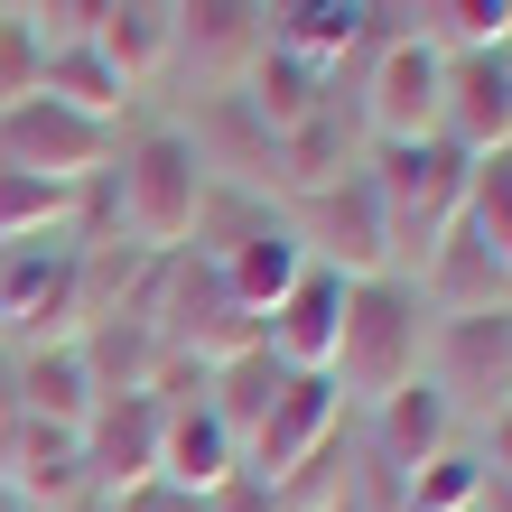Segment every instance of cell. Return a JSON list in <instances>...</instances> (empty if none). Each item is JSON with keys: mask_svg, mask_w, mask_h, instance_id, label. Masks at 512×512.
Returning <instances> with one entry per match:
<instances>
[{"mask_svg": "<svg viewBox=\"0 0 512 512\" xmlns=\"http://www.w3.org/2000/svg\"><path fill=\"white\" fill-rule=\"evenodd\" d=\"M419 364H429V298H419L401 270L391 280H354L345 289V326H336V391L345 401L382 410L401 382H419Z\"/></svg>", "mask_w": 512, "mask_h": 512, "instance_id": "obj_1", "label": "cell"}, {"mask_svg": "<svg viewBox=\"0 0 512 512\" xmlns=\"http://www.w3.org/2000/svg\"><path fill=\"white\" fill-rule=\"evenodd\" d=\"M112 187H122V243L149 252V261L187 252V233L205 224V205H215V177H205L187 131L122 140V149H112Z\"/></svg>", "mask_w": 512, "mask_h": 512, "instance_id": "obj_2", "label": "cell"}, {"mask_svg": "<svg viewBox=\"0 0 512 512\" xmlns=\"http://www.w3.org/2000/svg\"><path fill=\"white\" fill-rule=\"evenodd\" d=\"M466 177L475 159H457L447 140H410V149H373V196L391 215V261H429L466 215Z\"/></svg>", "mask_w": 512, "mask_h": 512, "instance_id": "obj_3", "label": "cell"}, {"mask_svg": "<svg viewBox=\"0 0 512 512\" xmlns=\"http://www.w3.org/2000/svg\"><path fill=\"white\" fill-rule=\"evenodd\" d=\"M289 224H298V243H308L317 270H336V280H391V215H382V196H373V168H345L336 187H317V196H289Z\"/></svg>", "mask_w": 512, "mask_h": 512, "instance_id": "obj_4", "label": "cell"}, {"mask_svg": "<svg viewBox=\"0 0 512 512\" xmlns=\"http://www.w3.org/2000/svg\"><path fill=\"white\" fill-rule=\"evenodd\" d=\"M112 149H122V131L94 122V112H75V103H56V94H28V103L0 112V168L56 177V187L112 177Z\"/></svg>", "mask_w": 512, "mask_h": 512, "instance_id": "obj_5", "label": "cell"}, {"mask_svg": "<svg viewBox=\"0 0 512 512\" xmlns=\"http://www.w3.org/2000/svg\"><path fill=\"white\" fill-rule=\"evenodd\" d=\"M336 419H345L336 373H289V391L261 410V429L243 438V475H252V485H270V494L308 485V466H326V438H336Z\"/></svg>", "mask_w": 512, "mask_h": 512, "instance_id": "obj_6", "label": "cell"}, {"mask_svg": "<svg viewBox=\"0 0 512 512\" xmlns=\"http://www.w3.org/2000/svg\"><path fill=\"white\" fill-rule=\"evenodd\" d=\"M429 382L447 391V410H512V308L429 317Z\"/></svg>", "mask_w": 512, "mask_h": 512, "instance_id": "obj_7", "label": "cell"}, {"mask_svg": "<svg viewBox=\"0 0 512 512\" xmlns=\"http://www.w3.org/2000/svg\"><path fill=\"white\" fill-rule=\"evenodd\" d=\"M438 140L457 149V159H494V149H512V66H503V47H447Z\"/></svg>", "mask_w": 512, "mask_h": 512, "instance_id": "obj_8", "label": "cell"}, {"mask_svg": "<svg viewBox=\"0 0 512 512\" xmlns=\"http://www.w3.org/2000/svg\"><path fill=\"white\" fill-rule=\"evenodd\" d=\"M438 84H447V47L429 38H391L373 56V94H364V131L382 149H410V140H438Z\"/></svg>", "mask_w": 512, "mask_h": 512, "instance_id": "obj_9", "label": "cell"}, {"mask_svg": "<svg viewBox=\"0 0 512 512\" xmlns=\"http://www.w3.org/2000/svg\"><path fill=\"white\" fill-rule=\"evenodd\" d=\"M205 261L224 270V289H233V308H243V317H270V308H280V298L317 270L308 243H298V224L280 215V205H270V215H243L233 243H205Z\"/></svg>", "mask_w": 512, "mask_h": 512, "instance_id": "obj_10", "label": "cell"}, {"mask_svg": "<svg viewBox=\"0 0 512 512\" xmlns=\"http://www.w3.org/2000/svg\"><path fill=\"white\" fill-rule=\"evenodd\" d=\"M159 401L149 391H112V401H94V419H84V475H94V494H131L159 475Z\"/></svg>", "mask_w": 512, "mask_h": 512, "instance_id": "obj_11", "label": "cell"}, {"mask_svg": "<svg viewBox=\"0 0 512 512\" xmlns=\"http://www.w3.org/2000/svg\"><path fill=\"white\" fill-rule=\"evenodd\" d=\"M270 47V10L261 0H177V56H196V75L215 84H243L252 56Z\"/></svg>", "mask_w": 512, "mask_h": 512, "instance_id": "obj_12", "label": "cell"}, {"mask_svg": "<svg viewBox=\"0 0 512 512\" xmlns=\"http://www.w3.org/2000/svg\"><path fill=\"white\" fill-rule=\"evenodd\" d=\"M0 494H10L19 512H28V503H75V494H94V475H84V429L19 419V429L0 438Z\"/></svg>", "mask_w": 512, "mask_h": 512, "instance_id": "obj_13", "label": "cell"}, {"mask_svg": "<svg viewBox=\"0 0 512 512\" xmlns=\"http://www.w3.org/2000/svg\"><path fill=\"white\" fill-rule=\"evenodd\" d=\"M336 326H345V280L336 270H308V280L261 317V345L280 354L289 373H326L336 364Z\"/></svg>", "mask_w": 512, "mask_h": 512, "instance_id": "obj_14", "label": "cell"}, {"mask_svg": "<svg viewBox=\"0 0 512 512\" xmlns=\"http://www.w3.org/2000/svg\"><path fill=\"white\" fill-rule=\"evenodd\" d=\"M233 475H243V438H233L205 401H177V410L159 419V485L215 494V485H233Z\"/></svg>", "mask_w": 512, "mask_h": 512, "instance_id": "obj_15", "label": "cell"}, {"mask_svg": "<svg viewBox=\"0 0 512 512\" xmlns=\"http://www.w3.org/2000/svg\"><path fill=\"white\" fill-rule=\"evenodd\" d=\"M419 298H429V317H475V308H512V270L475 243V233L457 224L447 243L419 261V280H410Z\"/></svg>", "mask_w": 512, "mask_h": 512, "instance_id": "obj_16", "label": "cell"}, {"mask_svg": "<svg viewBox=\"0 0 512 512\" xmlns=\"http://www.w3.org/2000/svg\"><path fill=\"white\" fill-rule=\"evenodd\" d=\"M94 373H84V345L56 336V345H28L19 354V419H47V429H84L94 419Z\"/></svg>", "mask_w": 512, "mask_h": 512, "instance_id": "obj_17", "label": "cell"}, {"mask_svg": "<svg viewBox=\"0 0 512 512\" xmlns=\"http://www.w3.org/2000/svg\"><path fill=\"white\" fill-rule=\"evenodd\" d=\"M457 438V410H447V391L419 373V382H401L382 401V438H373V466H391V475H419L438 457V447Z\"/></svg>", "mask_w": 512, "mask_h": 512, "instance_id": "obj_18", "label": "cell"}, {"mask_svg": "<svg viewBox=\"0 0 512 512\" xmlns=\"http://www.w3.org/2000/svg\"><path fill=\"white\" fill-rule=\"evenodd\" d=\"M233 94L252 103V122H261L270 140L298 131V122H317V112H336V103H326V66H308V56H289V47H261L252 75L233 84Z\"/></svg>", "mask_w": 512, "mask_h": 512, "instance_id": "obj_19", "label": "cell"}, {"mask_svg": "<svg viewBox=\"0 0 512 512\" xmlns=\"http://www.w3.org/2000/svg\"><path fill=\"white\" fill-rule=\"evenodd\" d=\"M364 10L373 0H270V47H289V56L336 75V56L364 38Z\"/></svg>", "mask_w": 512, "mask_h": 512, "instance_id": "obj_20", "label": "cell"}, {"mask_svg": "<svg viewBox=\"0 0 512 512\" xmlns=\"http://www.w3.org/2000/svg\"><path fill=\"white\" fill-rule=\"evenodd\" d=\"M38 94H56V103H75V112H94V122H112L140 84L112 66L94 38H84V47H47V56H38Z\"/></svg>", "mask_w": 512, "mask_h": 512, "instance_id": "obj_21", "label": "cell"}, {"mask_svg": "<svg viewBox=\"0 0 512 512\" xmlns=\"http://www.w3.org/2000/svg\"><path fill=\"white\" fill-rule=\"evenodd\" d=\"M94 47H103L131 84H149V75H159L168 56H177V0H112Z\"/></svg>", "mask_w": 512, "mask_h": 512, "instance_id": "obj_22", "label": "cell"}, {"mask_svg": "<svg viewBox=\"0 0 512 512\" xmlns=\"http://www.w3.org/2000/svg\"><path fill=\"white\" fill-rule=\"evenodd\" d=\"M280 391H289V364H280L270 345H243L233 364H215V373H205V410H215L233 438H252V429H261V410L280 401Z\"/></svg>", "mask_w": 512, "mask_h": 512, "instance_id": "obj_23", "label": "cell"}, {"mask_svg": "<svg viewBox=\"0 0 512 512\" xmlns=\"http://www.w3.org/2000/svg\"><path fill=\"white\" fill-rule=\"evenodd\" d=\"M75 205H84V187L0 168V252H10V243H38V233H75Z\"/></svg>", "mask_w": 512, "mask_h": 512, "instance_id": "obj_24", "label": "cell"}, {"mask_svg": "<svg viewBox=\"0 0 512 512\" xmlns=\"http://www.w3.org/2000/svg\"><path fill=\"white\" fill-rule=\"evenodd\" d=\"M485 485H494V457H475V447H438V457L410 475V512H475Z\"/></svg>", "mask_w": 512, "mask_h": 512, "instance_id": "obj_25", "label": "cell"}, {"mask_svg": "<svg viewBox=\"0 0 512 512\" xmlns=\"http://www.w3.org/2000/svg\"><path fill=\"white\" fill-rule=\"evenodd\" d=\"M475 243H485L503 270H512V149H494V159H475L466 177V215H457Z\"/></svg>", "mask_w": 512, "mask_h": 512, "instance_id": "obj_26", "label": "cell"}, {"mask_svg": "<svg viewBox=\"0 0 512 512\" xmlns=\"http://www.w3.org/2000/svg\"><path fill=\"white\" fill-rule=\"evenodd\" d=\"M103 10L112 0H19V19H28V38L47 47H84V38H103Z\"/></svg>", "mask_w": 512, "mask_h": 512, "instance_id": "obj_27", "label": "cell"}, {"mask_svg": "<svg viewBox=\"0 0 512 512\" xmlns=\"http://www.w3.org/2000/svg\"><path fill=\"white\" fill-rule=\"evenodd\" d=\"M38 94V38H28V19H0V112Z\"/></svg>", "mask_w": 512, "mask_h": 512, "instance_id": "obj_28", "label": "cell"}, {"mask_svg": "<svg viewBox=\"0 0 512 512\" xmlns=\"http://www.w3.org/2000/svg\"><path fill=\"white\" fill-rule=\"evenodd\" d=\"M112 512H215V503H205V494H177V485H159V475H149V485L112 494Z\"/></svg>", "mask_w": 512, "mask_h": 512, "instance_id": "obj_29", "label": "cell"}, {"mask_svg": "<svg viewBox=\"0 0 512 512\" xmlns=\"http://www.w3.org/2000/svg\"><path fill=\"white\" fill-rule=\"evenodd\" d=\"M19 429V354H0V438Z\"/></svg>", "mask_w": 512, "mask_h": 512, "instance_id": "obj_30", "label": "cell"}, {"mask_svg": "<svg viewBox=\"0 0 512 512\" xmlns=\"http://www.w3.org/2000/svg\"><path fill=\"white\" fill-rule=\"evenodd\" d=\"M0 512H19V503H10V494H0Z\"/></svg>", "mask_w": 512, "mask_h": 512, "instance_id": "obj_31", "label": "cell"}, {"mask_svg": "<svg viewBox=\"0 0 512 512\" xmlns=\"http://www.w3.org/2000/svg\"><path fill=\"white\" fill-rule=\"evenodd\" d=\"M0 19H10V0H0Z\"/></svg>", "mask_w": 512, "mask_h": 512, "instance_id": "obj_32", "label": "cell"}, {"mask_svg": "<svg viewBox=\"0 0 512 512\" xmlns=\"http://www.w3.org/2000/svg\"><path fill=\"white\" fill-rule=\"evenodd\" d=\"M503 66H512V47H503Z\"/></svg>", "mask_w": 512, "mask_h": 512, "instance_id": "obj_33", "label": "cell"}, {"mask_svg": "<svg viewBox=\"0 0 512 512\" xmlns=\"http://www.w3.org/2000/svg\"><path fill=\"white\" fill-rule=\"evenodd\" d=\"M0 336H10V326H0Z\"/></svg>", "mask_w": 512, "mask_h": 512, "instance_id": "obj_34", "label": "cell"}, {"mask_svg": "<svg viewBox=\"0 0 512 512\" xmlns=\"http://www.w3.org/2000/svg\"><path fill=\"white\" fill-rule=\"evenodd\" d=\"M261 10H270V0H261Z\"/></svg>", "mask_w": 512, "mask_h": 512, "instance_id": "obj_35", "label": "cell"}]
</instances>
